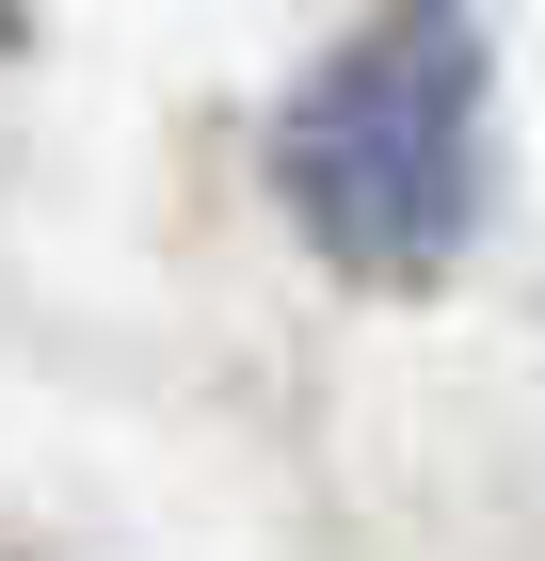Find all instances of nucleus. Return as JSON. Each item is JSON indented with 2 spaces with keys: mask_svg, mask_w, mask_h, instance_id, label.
<instances>
[{
  "mask_svg": "<svg viewBox=\"0 0 545 561\" xmlns=\"http://www.w3.org/2000/svg\"><path fill=\"white\" fill-rule=\"evenodd\" d=\"M0 48H16V0H0Z\"/></svg>",
  "mask_w": 545,
  "mask_h": 561,
  "instance_id": "obj_2",
  "label": "nucleus"
},
{
  "mask_svg": "<svg viewBox=\"0 0 545 561\" xmlns=\"http://www.w3.org/2000/svg\"><path fill=\"white\" fill-rule=\"evenodd\" d=\"M273 193H289L305 241H321L337 273H370V289H418V273L465 257V209H481V48H465L450 0L289 96Z\"/></svg>",
  "mask_w": 545,
  "mask_h": 561,
  "instance_id": "obj_1",
  "label": "nucleus"
}]
</instances>
